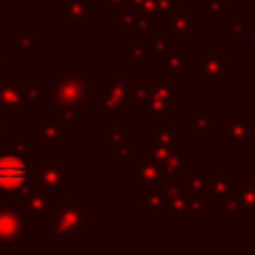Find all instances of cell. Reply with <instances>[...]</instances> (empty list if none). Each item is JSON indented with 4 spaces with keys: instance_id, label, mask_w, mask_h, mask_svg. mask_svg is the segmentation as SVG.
Segmentation results:
<instances>
[{
    "instance_id": "cell-16",
    "label": "cell",
    "mask_w": 255,
    "mask_h": 255,
    "mask_svg": "<svg viewBox=\"0 0 255 255\" xmlns=\"http://www.w3.org/2000/svg\"><path fill=\"white\" fill-rule=\"evenodd\" d=\"M60 16L76 30L90 26V0H64L60 6Z\"/></svg>"
},
{
    "instance_id": "cell-24",
    "label": "cell",
    "mask_w": 255,
    "mask_h": 255,
    "mask_svg": "<svg viewBox=\"0 0 255 255\" xmlns=\"http://www.w3.org/2000/svg\"><path fill=\"white\" fill-rule=\"evenodd\" d=\"M209 179H211V173H187L183 187L189 197L209 199Z\"/></svg>"
},
{
    "instance_id": "cell-43",
    "label": "cell",
    "mask_w": 255,
    "mask_h": 255,
    "mask_svg": "<svg viewBox=\"0 0 255 255\" xmlns=\"http://www.w3.org/2000/svg\"><path fill=\"white\" fill-rule=\"evenodd\" d=\"M249 120H251V124H253V128H255V110L251 112V116H249Z\"/></svg>"
},
{
    "instance_id": "cell-22",
    "label": "cell",
    "mask_w": 255,
    "mask_h": 255,
    "mask_svg": "<svg viewBox=\"0 0 255 255\" xmlns=\"http://www.w3.org/2000/svg\"><path fill=\"white\" fill-rule=\"evenodd\" d=\"M22 92H24V108L26 110H50V102H48V96H46L42 84L22 82Z\"/></svg>"
},
{
    "instance_id": "cell-45",
    "label": "cell",
    "mask_w": 255,
    "mask_h": 255,
    "mask_svg": "<svg viewBox=\"0 0 255 255\" xmlns=\"http://www.w3.org/2000/svg\"><path fill=\"white\" fill-rule=\"evenodd\" d=\"M36 2H48V0H36Z\"/></svg>"
},
{
    "instance_id": "cell-44",
    "label": "cell",
    "mask_w": 255,
    "mask_h": 255,
    "mask_svg": "<svg viewBox=\"0 0 255 255\" xmlns=\"http://www.w3.org/2000/svg\"><path fill=\"white\" fill-rule=\"evenodd\" d=\"M6 76V72H0V82H2V78Z\"/></svg>"
},
{
    "instance_id": "cell-30",
    "label": "cell",
    "mask_w": 255,
    "mask_h": 255,
    "mask_svg": "<svg viewBox=\"0 0 255 255\" xmlns=\"http://www.w3.org/2000/svg\"><path fill=\"white\" fill-rule=\"evenodd\" d=\"M255 20H225V30L223 34L227 38H251Z\"/></svg>"
},
{
    "instance_id": "cell-15",
    "label": "cell",
    "mask_w": 255,
    "mask_h": 255,
    "mask_svg": "<svg viewBox=\"0 0 255 255\" xmlns=\"http://www.w3.org/2000/svg\"><path fill=\"white\" fill-rule=\"evenodd\" d=\"M225 145L229 147H243L253 143V124L245 118H227L225 124Z\"/></svg>"
},
{
    "instance_id": "cell-39",
    "label": "cell",
    "mask_w": 255,
    "mask_h": 255,
    "mask_svg": "<svg viewBox=\"0 0 255 255\" xmlns=\"http://www.w3.org/2000/svg\"><path fill=\"white\" fill-rule=\"evenodd\" d=\"M0 137H6V120L0 118Z\"/></svg>"
},
{
    "instance_id": "cell-29",
    "label": "cell",
    "mask_w": 255,
    "mask_h": 255,
    "mask_svg": "<svg viewBox=\"0 0 255 255\" xmlns=\"http://www.w3.org/2000/svg\"><path fill=\"white\" fill-rule=\"evenodd\" d=\"M143 207L155 217L159 219L163 209H165V199H163V193H161V187H155V189H149L143 193V199H141Z\"/></svg>"
},
{
    "instance_id": "cell-11",
    "label": "cell",
    "mask_w": 255,
    "mask_h": 255,
    "mask_svg": "<svg viewBox=\"0 0 255 255\" xmlns=\"http://www.w3.org/2000/svg\"><path fill=\"white\" fill-rule=\"evenodd\" d=\"M24 108V92H22V82L14 76L8 74L0 82V118L4 120H14L16 114Z\"/></svg>"
},
{
    "instance_id": "cell-26",
    "label": "cell",
    "mask_w": 255,
    "mask_h": 255,
    "mask_svg": "<svg viewBox=\"0 0 255 255\" xmlns=\"http://www.w3.org/2000/svg\"><path fill=\"white\" fill-rule=\"evenodd\" d=\"M147 94H149V86L133 80L126 88V110H139L141 112V108L147 100Z\"/></svg>"
},
{
    "instance_id": "cell-33",
    "label": "cell",
    "mask_w": 255,
    "mask_h": 255,
    "mask_svg": "<svg viewBox=\"0 0 255 255\" xmlns=\"http://www.w3.org/2000/svg\"><path fill=\"white\" fill-rule=\"evenodd\" d=\"M133 137H126L122 143H118L116 145V163H122V165H126V163H133L135 161V151H133Z\"/></svg>"
},
{
    "instance_id": "cell-40",
    "label": "cell",
    "mask_w": 255,
    "mask_h": 255,
    "mask_svg": "<svg viewBox=\"0 0 255 255\" xmlns=\"http://www.w3.org/2000/svg\"><path fill=\"white\" fill-rule=\"evenodd\" d=\"M245 175H247V179L251 181V185L255 187V165H253V167H251V171H249V173H245Z\"/></svg>"
},
{
    "instance_id": "cell-42",
    "label": "cell",
    "mask_w": 255,
    "mask_h": 255,
    "mask_svg": "<svg viewBox=\"0 0 255 255\" xmlns=\"http://www.w3.org/2000/svg\"><path fill=\"white\" fill-rule=\"evenodd\" d=\"M0 72H6V64H4V58L0 56Z\"/></svg>"
},
{
    "instance_id": "cell-17",
    "label": "cell",
    "mask_w": 255,
    "mask_h": 255,
    "mask_svg": "<svg viewBox=\"0 0 255 255\" xmlns=\"http://www.w3.org/2000/svg\"><path fill=\"white\" fill-rule=\"evenodd\" d=\"M187 126L199 137H211L217 131V114L213 110H189Z\"/></svg>"
},
{
    "instance_id": "cell-5",
    "label": "cell",
    "mask_w": 255,
    "mask_h": 255,
    "mask_svg": "<svg viewBox=\"0 0 255 255\" xmlns=\"http://www.w3.org/2000/svg\"><path fill=\"white\" fill-rule=\"evenodd\" d=\"M135 80L133 74L110 72L98 88L96 100L100 102L98 118L100 120H120L126 118V88Z\"/></svg>"
},
{
    "instance_id": "cell-13",
    "label": "cell",
    "mask_w": 255,
    "mask_h": 255,
    "mask_svg": "<svg viewBox=\"0 0 255 255\" xmlns=\"http://www.w3.org/2000/svg\"><path fill=\"white\" fill-rule=\"evenodd\" d=\"M20 201H22V207L20 209H22V213L28 219H34V217H46V219H50L56 197H54V191H50V189L34 187Z\"/></svg>"
},
{
    "instance_id": "cell-12",
    "label": "cell",
    "mask_w": 255,
    "mask_h": 255,
    "mask_svg": "<svg viewBox=\"0 0 255 255\" xmlns=\"http://www.w3.org/2000/svg\"><path fill=\"white\" fill-rule=\"evenodd\" d=\"M161 28L171 36V38H193L197 34V12L187 10V12H171L159 18Z\"/></svg>"
},
{
    "instance_id": "cell-34",
    "label": "cell",
    "mask_w": 255,
    "mask_h": 255,
    "mask_svg": "<svg viewBox=\"0 0 255 255\" xmlns=\"http://www.w3.org/2000/svg\"><path fill=\"white\" fill-rule=\"evenodd\" d=\"M223 16H225V0H205L207 20H223Z\"/></svg>"
},
{
    "instance_id": "cell-31",
    "label": "cell",
    "mask_w": 255,
    "mask_h": 255,
    "mask_svg": "<svg viewBox=\"0 0 255 255\" xmlns=\"http://www.w3.org/2000/svg\"><path fill=\"white\" fill-rule=\"evenodd\" d=\"M16 56H32L34 54V30L18 28L16 30Z\"/></svg>"
},
{
    "instance_id": "cell-10",
    "label": "cell",
    "mask_w": 255,
    "mask_h": 255,
    "mask_svg": "<svg viewBox=\"0 0 255 255\" xmlns=\"http://www.w3.org/2000/svg\"><path fill=\"white\" fill-rule=\"evenodd\" d=\"M161 175H163V165L157 163L155 159L139 153L133 161V189L135 191H149L155 187H161Z\"/></svg>"
},
{
    "instance_id": "cell-2",
    "label": "cell",
    "mask_w": 255,
    "mask_h": 255,
    "mask_svg": "<svg viewBox=\"0 0 255 255\" xmlns=\"http://www.w3.org/2000/svg\"><path fill=\"white\" fill-rule=\"evenodd\" d=\"M88 201L78 203H62L54 201V209L50 215V225L44 227V237L52 239L54 245H68L72 235L88 237V225H86V211Z\"/></svg>"
},
{
    "instance_id": "cell-25",
    "label": "cell",
    "mask_w": 255,
    "mask_h": 255,
    "mask_svg": "<svg viewBox=\"0 0 255 255\" xmlns=\"http://www.w3.org/2000/svg\"><path fill=\"white\" fill-rule=\"evenodd\" d=\"M52 118L72 133V129H76L80 126V110L78 108H72V106H60L56 104L52 110Z\"/></svg>"
},
{
    "instance_id": "cell-36",
    "label": "cell",
    "mask_w": 255,
    "mask_h": 255,
    "mask_svg": "<svg viewBox=\"0 0 255 255\" xmlns=\"http://www.w3.org/2000/svg\"><path fill=\"white\" fill-rule=\"evenodd\" d=\"M126 137H128V135H126V131H124V129H110V131L106 133V145L116 147V145H118V143H122Z\"/></svg>"
},
{
    "instance_id": "cell-7",
    "label": "cell",
    "mask_w": 255,
    "mask_h": 255,
    "mask_svg": "<svg viewBox=\"0 0 255 255\" xmlns=\"http://www.w3.org/2000/svg\"><path fill=\"white\" fill-rule=\"evenodd\" d=\"M22 201L0 199V247L26 245V215L22 213Z\"/></svg>"
},
{
    "instance_id": "cell-46",
    "label": "cell",
    "mask_w": 255,
    "mask_h": 255,
    "mask_svg": "<svg viewBox=\"0 0 255 255\" xmlns=\"http://www.w3.org/2000/svg\"><path fill=\"white\" fill-rule=\"evenodd\" d=\"M245 2H255V0H245Z\"/></svg>"
},
{
    "instance_id": "cell-38",
    "label": "cell",
    "mask_w": 255,
    "mask_h": 255,
    "mask_svg": "<svg viewBox=\"0 0 255 255\" xmlns=\"http://www.w3.org/2000/svg\"><path fill=\"white\" fill-rule=\"evenodd\" d=\"M24 0H0V10H14Z\"/></svg>"
},
{
    "instance_id": "cell-27",
    "label": "cell",
    "mask_w": 255,
    "mask_h": 255,
    "mask_svg": "<svg viewBox=\"0 0 255 255\" xmlns=\"http://www.w3.org/2000/svg\"><path fill=\"white\" fill-rule=\"evenodd\" d=\"M153 60V52L149 46H145L143 42H135L133 46H128L124 50V64H151Z\"/></svg>"
},
{
    "instance_id": "cell-18",
    "label": "cell",
    "mask_w": 255,
    "mask_h": 255,
    "mask_svg": "<svg viewBox=\"0 0 255 255\" xmlns=\"http://www.w3.org/2000/svg\"><path fill=\"white\" fill-rule=\"evenodd\" d=\"M207 201H209V199L185 195L179 203L171 205V207L167 209V213H169V217H173V219H183V217H193V219L201 217V219H203V217L207 215Z\"/></svg>"
},
{
    "instance_id": "cell-20",
    "label": "cell",
    "mask_w": 255,
    "mask_h": 255,
    "mask_svg": "<svg viewBox=\"0 0 255 255\" xmlns=\"http://www.w3.org/2000/svg\"><path fill=\"white\" fill-rule=\"evenodd\" d=\"M235 181L237 179L231 173L211 175V179H209V201H215L217 209H221V203L233 193Z\"/></svg>"
},
{
    "instance_id": "cell-19",
    "label": "cell",
    "mask_w": 255,
    "mask_h": 255,
    "mask_svg": "<svg viewBox=\"0 0 255 255\" xmlns=\"http://www.w3.org/2000/svg\"><path fill=\"white\" fill-rule=\"evenodd\" d=\"M187 60H189V50L187 46H169V50L163 54V64L161 72L167 76H183L187 74Z\"/></svg>"
},
{
    "instance_id": "cell-6",
    "label": "cell",
    "mask_w": 255,
    "mask_h": 255,
    "mask_svg": "<svg viewBox=\"0 0 255 255\" xmlns=\"http://www.w3.org/2000/svg\"><path fill=\"white\" fill-rule=\"evenodd\" d=\"M233 72V56L221 46H207V50L197 56L195 76L199 84H221L225 76Z\"/></svg>"
},
{
    "instance_id": "cell-8",
    "label": "cell",
    "mask_w": 255,
    "mask_h": 255,
    "mask_svg": "<svg viewBox=\"0 0 255 255\" xmlns=\"http://www.w3.org/2000/svg\"><path fill=\"white\" fill-rule=\"evenodd\" d=\"M36 187H44L50 191H70V165L62 161L60 155L46 153L40 163L32 165Z\"/></svg>"
},
{
    "instance_id": "cell-4",
    "label": "cell",
    "mask_w": 255,
    "mask_h": 255,
    "mask_svg": "<svg viewBox=\"0 0 255 255\" xmlns=\"http://www.w3.org/2000/svg\"><path fill=\"white\" fill-rule=\"evenodd\" d=\"M179 106V86L175 80H171V76H167L165 72H155L151 76V84H149V94L147 100L141 108V116L145 120L151 118H159L163 122L169 120V112L177 110Z\"/></svg>"
},
{
    "instance_id": "cell-37",
    "label": "cell",
    "mask_w": 255,
    "mask_h": 255,
    "mask_svg": "<svg viewBox=\"0 0 255 255\" xmlns=\"http://www.w3.org/2000/svg\"><path fill=\"white\" fill-rule=\"evenodd\" d=\"M129 4H131V0H106V8L112 12H116L122 6H129Z\"/></svg>"
},
{
    "instance_id": "cell-35",
    "label": "cell",
    "mask_w": 255,
    "mask_h": 255,
    "mask_svg": "<svg viewBox=\"0 0 255 255\" xmlns=\"http://www.w3.org/2000/svg\"><path fill=\"white\" fill-rule=\"evenodd\" d=\"M169 38H171L169 34H167V36H151V38H149V40H151V42H149V48H151L153 56H163V54L169 50V46H171V44H169Z\"/></svg>"
},
{
    "instance_id": "cell-28",
    "label": "cell",
    "mask_w": 255,
    "mask_h": 255,
    "mask_svg": "<svg viewBox=\"0 0 255 255\" xmlns=\"http://www.w3.org/2000/svg\"><path fill=\"white\" fill-rule=\"evenodd\" d=\"M151 141L159 143V145H165V147H175V145H179V131L175 128L165 126V122H163L159 128H153Z\"/></svg>"
},
{
    "instance_id": "cell-3",
    "label": "cell",
    "mask_w": 255,
    "mask_h": 255,
    "mask_svg": "<svg viewBox=\"0 0 255 255\" xmlns=\"http://www.w3.org/2000/svg\"><path fill=\"white\" fill-rule=\"evenodd\" d=\"M36 187L32 163L0 145V193H10L22 199Z\"/></svg>"
},
{
    "instance_id": "cell-1",
    "label": "cell",
    "mask_w": 255,
    "mask_h": 255,
    "mask_svg": "<svg viewBox=\"0 0 255 255\" xmlns=\"http://www.w3.org/2000/svg\"><path fill=\"white\" fill-rule=\"evenodd\" d=\"M100 80L94 72H90L88 66H72L64 64L58 74L44 86V92L50 102V110L60 104V106H72L84 112L90 102L98 96Z\"/></svg>"
},
{
    "instance_id": "cell-9",
    "label": "cell",
    "mask_w": 255,
    "mask_h": 255,
    "mask_svg": "<svg viewBox=\"0 0 255 255\" xmlns=\"http://www.w3.org/2000/svg\"><path fill=\"white\" fill-rule=\"evenodd\" d=\"M221 211L225 217H255V187L247 175L235 181L233 193L221 203Z\"/></svg>"
},
{
    "instance_id": "cell-21",
    "label": "cell",
    "mask_w": 255,
    "mask_h": 255,
    "mask_svg": "<svg viewBox=\"0 0 255 255\" xmlns=\"http://www.w3.org/2000/svg\"><path fill=\"white\" fill-rule=\"evenodd\" d=\"M129 6H133L135 10H139L149 18H161L165 14L175 12L179 6V0H131Z\"/></svg>"
},
{
    "instance_id": "cell-32",
    "label": "cell",
    "mask_w": 255,
    "mask_h": 255,
    "mask_svg": "<svg viewBox=\"0 0 255 255\" xmlns=\"http://www.w3.org/2000/svg\"><path fill=\"white\" fill-rule=\"evenodd\" d=\"M6 149H10L12 153L20 155V157H30L36 149V141L34 137H6Z\"/></svg>"
},
{
    "instance_id": "cell-23",
    "label": "cell",
    "mask_w": 255,
    "mask_h": 255,
    "mask_svg": "<svg viewBox=\"0 0 255 255\" xmlns=\"http://www.w3.org/2000/svg\"><path fill=\"white\" fill-rule=\"evenodd\" d=\"M187 151H189L187 145H181V143L171 147L167 157H165V161L161 163L163 169H169V171H173L177 175H187L189 173V169H187Z\"/></svg>"
},
{
    "instance_id": "cell-14",
    "label": "cell",
    "mask_w": 255,
    "mask_h": 255,
    "mask_svg": "<svg viewBox=\"0 0 255 255\" xmlns=\"http://www.w3.org/2000/svg\"><path fill=\"white\" fill-rule=\"evenodd\" d=\"M32 137L36 141V145H42V147H50V145H62V139L70 135L68 129H64L56 120L52 122H46V120H40L36 118L32 122Z\"/></svg>"
},
{
    "instance_id": "cell-41",
    "label": "cell",
    "mask_w": 255,
    "mask_h": 255,
    "mask_svg": "<svg viewBox=\"0 0 255 255\" xmlns=\"http://www.w3.org/2000/svg\"><path fill=\"white\" fill-rule=\"evenodd\" d=\"M251 54L255 56V26H253V32H251Z\"/></svg>"
}]
</instances>
